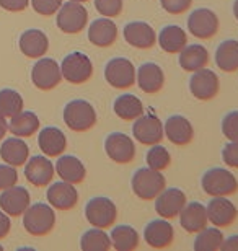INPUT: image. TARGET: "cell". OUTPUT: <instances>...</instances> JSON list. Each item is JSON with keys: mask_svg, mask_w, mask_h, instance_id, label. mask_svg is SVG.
Returning a JSON list of instances; mask_svg holds the SVG:
<instances>
[{"mask_svg": "<svg viewBox=\"0 0 238 251\" xmlns=\"http://www.w3.org/2000/svg\"><path fill=\"white\" fill-rule=\"evenodd\" d=\"M10 228H12V222H10V215L5 212H0V240L5 238L10 233Z\"/></svg>", "mask_w": 238, "mask_h": 251, "instance_id": "46", "label": "cell"}, {"mask_svg": "<svg viewBox=\"0 0 238 251\" xmlns=\"http://www.w3.org/2000/svg\"><path fill=\"white\" fill-rule=\"evenodd\" d=\"M7 129H8V124H7V121H5V116H3V114H0V140L5 137Z\"/></svg>", "mask_w": 238, "mask_h": 251, "instance_id": "48", "label": "cell"}, {"mask_svg": "<svg viewBox=\"0 0 238 251\" xmlns=\"http://www.w3.org/2000/svg\"><path fill=\"white\" fill-rule=\"evenodd\" d=\"M160 5L170 15H183L191 8L192 0H160Z\"/></svg>", "mask_w": 238, "mask_h": 251, "instance_id": "43", "label": "cell"}, {"mask_svg": "<svg viewBox=\"0 0 238 251\" xmlns=\"http://www.w3.org/2000/svg\"><path fill=\"white\" fill-rule=\"evenodd\" d=\"M165 137L175 144L176 147H185V145L191 144L192 137H194V127L188 118L181 116V114H173L163 123Z\"/></svg>", "mask_w": 238, "mask_h": 251, "instance_id": "20", "label": "cell"}, {"mask_svg": "<svg viewBox=\"0 0 238 251\" xmlns=\"http://www.w3.org/2000/svg\"><path fill=\"white\" fill-rule=\"evenodd\" d=\"M145 162H147V167L159 170V172H163V170L170 167L171 155L161 144H155V145H150L149 152L145 155Z\"/></svg>", "mask_w": 238, "mask_h": 251, "instance_id": "38", "label": "cell"}, {"mask_svg": "<svg viewBox=\"0 0 238 251\" xmlns=\"http://www.w3.org/2000/svg\"><path fill=\"white\" fill-rule=\"evenodd\" d=\"M39 129V118L33 111H20L10 118L8 130L15 137H31Z\"/></svg>", "mask_w": 238, "mask_h": 251, "instance_id": "33", "label": "cell"}, {"mask_svg": "<svg viewBox=\"0 0 238 251\" xmlns=\"http://www.w3.org/2000/svg\"><path fill=\"white\" fill-rule=\"evenodd\" d=\"M31 82L38 90L49 92L62 82L60 65L51 57H39L31 69Z\"/></svg>", "mask_w": 238, "mask_h": 251, "instance_id": "13", "label": "cell"}, {"mask_svg": "<svg viewBox=\"0 0 238 251\" xmlns=\"http://www.w3.org/2000/svg\"><path fill=\"white\" fill-rule=\"evenodd\" d=\"M118 39V26L111 18L101 17L90 23L88 41L96 48H109Z\"/></svg>", "mask_w": 238, "mask_h": 251, "instance_id": "23", "label": "cell"}, {"mask_svg": "<svg viewBox=\"0 0 238 251\" xmlns=\"http://www.w3.org/2000/svg\"><path fill=\"white\" fill-rule=\"evenodd\" d=\"M220 250L222 251H238V235H232V237L225 238Z\"/></svg>", "mask_w": 238, "mask_h": 251, "instance_id": "47", "label": "cell"}, {"mask_svg": "<svg viewBox=\"0 0 238 251\" xmlns=\"http://www.w3.org/2000/svg\"><path fill=\"white\" fill-rule=\"evenodd\" d=\"M126 43L137 49H150L157 44L155 29L145 22H129L123 29Z\"/></svg>", "mask_w": 238, "mask_h": 251, "instance_id": "21", "label": "cell"}, {"mask_svg": "<svg viewBox=\"0 0 238 251\" xmlns=\"http://www.w3.org/2000/svg\"><path fill=\"white\" fill-rule=\"evenodd\" d=\"M80 248L83 251H108L111 247L109 235L105 232V228H90L80 238Z\"/></svg>", "mask_w": 238, "mask_h": 251, "instance_id": "36", "label": "cell"}, {"mask_svg": "<svg viewBox=\"0 0 238 251\" xmlns=\"http://www.w3.org/2000/svg\"><path fill=\"white\" fill-rule=\"evenodd\" d=\"M3 250V247H2V245H0V251H2Z\"/></svg>", "mask_w": 238, "mask_h": 251, "instance_id": "51", "label": "cell"}, {"mask_svg": "<svg viewBox=\"0 0 238 251\" xmlns=\"http://www.w3.org/2000/svg\"><path fill=\"white\" fill-rule=\"evenodd\" d=\"M38 145L46 157H59L67 147V137L59 127L48 126L38 135Z\"/></svg>", "mask_w": 238, "mask_h": 251, "instance_id": "27", "label": "cell"}, {"mask_svg": "<svg viewBox=\"0 0 238 251\" xmlns=\"http://www.w3.org/2000/svg\"><path fill=\"white\" fill-rule=\"evenodd\" d=\"M23 97L17 90L12 88H3L0 90V114H3L5 118H12L20 111H23Z\"/></svg>", "mask_w": 238, "mask_h": 251, "instance_id": "37", "label": "cell"}, {"mask_svg": "<svg viewBox=\"0 0 238 251\" xmlns=\"http://www.w3.org/2000/svg\"><path fill=\"white\" fill-rule=\"evenodd\" d=\"M215 65L222 72L232 74L238 70V41L225 39L215 49Z\"/></svg>", "mask_w": 238, "mask_h": 251, "instance_id": "32", "label": "cell"}, {"mask_svg": "<svg viewBox=\"0 0 238 251\" xmlns=\"http://www.w3.org/2000/svg\"><path fill=\"white\" fill-rule=\"evenodd\" d=\"M157 44L166 54H180L188 44V34L178 25H166L157 36Z\"/></svg>", "mask_w": 238, "mask_h": 251, "instance_id": "28", "label": "cell"}, {"mask_svg": "<svg viewBox=\"0 0 238 251\" xmlns=\"http://www.w3.org/2000/svg\"><path fill=\"white\" fill-rule=\"evenodd\" d=\"M105 152L114 163L128 165L135 158V142L132 137L123 132H111L105 139Z\"/></svg>", "mask_w": 238, "mask_h": 251, "instance_id": "9", "label": "cell"}, {"mask_svg": "<svg viewBox=\"0 0 238 251\" xmlns=\"http://www.w3.org/2000/svg\"><path fill=\"white\" fill-rule=\"evenodd\" d=\"M144 240L150 248L165 250L170 248L175 240V228L166 219L150 220L144 228Z\"/></svg>", "mask_w": 238, "mask_h": 251, "instance_id": "17", "label": "cell"}, {"mask_svg": "<svg viewBox=\"0 0 238 251\" xmlns=\"http://www.w3.org/2000/svg\"><path fill=\"white\" fill-rule=\"evenodd\" d=\"M29 204H31V196H29V191L23 186L15 184L12 188L3 189V193L0 194V207L10 217L23 215Z\"/></svg>", "mask_w": 238, "mask_h": 251, "instance_id": "19", "label": "cell"}, {"mask_svg": "<svg viewBox=\"0 0 238 251\" xmlns=\"http://www.w3.org/2000/svg\"><path fill=\"white\" fill-rule=\"evenodd\" d=\"M135 83L147 95H157L165 85L163 69L155 62H144L135 70Z\"/></svg>", "mask_w": 238, "mask_h": 251, "instance_id": "18", "label": "cell"}, {"mask_svg": "<svg viewBox=\"0 0 238 251\" xmlns=\"http://www.w3.org/2000/svg\"><path fill=\"white\" fill-rule=\"evenodd\" d=\"M105 80L113 88L126 90L135 83V67L126 57H113L105 65Z\"/></svg>", "mask_w": 238, "mask_h": 251, "instance_id": "8", "label": "cell"}, {"mask_svg": "<svg viewBox=\"0 0 238 251\" xmlns=\"http://www.w3.org/2000/svg\"><path fill=\"white\" fill-rule=\"evenodd\" d=\"M220 90V80L214 70L211 69H199L192 72L189 80V92L199 101H209L215 98Z\"/></svg>", "mask_w": 238, "mask_h": 251, "instance_id": "12", "label": "cell"}, {"mask_svg": "<svg viewBox=\"0 0 238 251\" xmlns=\"http://www.w3.org/2000/svg\"><path fill=\"white\" fill-rule=\"evenodd\" d=\"M201 188L211 198H215V196H227L229 198L238 191V179L230 170L214 167L202 175Z\"/></svg>", "mask_w": 238, "mask_h": 251, "instance_id": "4", "label": "cell"}, {"mask_svg": "<svg viewBox=\"0 0 238 251\" xmlns=\"http://www.w3.org/2000/svg\"><path fill=\"white\" fill-rule=\"evenodd\" d=\"M111 247L116 251H132L139 247L140 237L137 230L131 225H116L109 233Z\"/></svg>", "mask_w": 238, "mask_h": 251, "instance_id": "34", "label": "cell"}, {"mask_svg": "<svg viewBox=\"0 0 238 251\" xmlns=\"http://www.w3.org/2000/svg\"><path fill=\"white\" fill-rule=\"evenodd\" d=\"M18 181V172L12 165H0V191L15 186Z\"/></svg>", "mask_w": 238, "mask_h": 251, "instance_id": "42", "label": "cell"}, {"mask_svg": "<svg viewBox=\"0 0 238 251\" xmlns=\"http://www.w3.org/2000/svg\"><path fill=\"white\" fill-rule=\"evenodd\" d=\"M54 165L46 155L31 157L29 160H26V165H25V178L28 179V183H31L36 188L49 186L54 178Z\"/></svg>", "mask_w": 238, "mask_h": 251, "instance_id": "16", "label": "cell"}, {"mask_svg": "<svg viewBox=\"0 0 238 251\" xmlns=\"http://www.w3.org/2000/svg\"><path fill=\"white\" fill-rule=\"evenodd\" d=\"M93 5L101 17L114 18L123 13L124 0H93Z\"/></svg>", "mask_w": 238, "mask_h": 251, "instance_id": "39", "label": "cell"}, {"mask_svg": "<svg viewBox=\"0 0 238 251\" xmlns=\"http://www.w3.org/2000/svg\"><path fill=\"white\" fill-rule=\"evenodd\" d=\"M54 168L62 181L72 184L83 183L85 176H87V168H85L83 162L75 155H59V160L55 162Z\"/></svg>", "mask_w": 238, "mask_h": 251, "instance_id": "26", "label": "cell"}, {"mask_svg": "<svg viewBox=\"0 0 238 251\" xmlns=\"http://www.w3.org/2000/svg\"><path fill=\"white\" fill-rule=\"evenodd\" d=\"M232 12H234V17H235V20L238 22V0H235V2H234V7H232Z\"/></svg>", "mask_w": 238, "mask_h": 251, "instance_id": "49", "label": "cell"}, {"mask_svg": "<svg viewBox=\"0 0 238 251\" xmlns=\"http://www.w3.org/2000/svg\"><path fill=\"white\" fill-rule=\"evenodd\" d=\"M33 10L41 17H53L62 5V0H31Z\"/></svg>", "mask_w": 238, "mask_h": 251, "instance_id": "41", "label": "cell"}, {"mask_svg": "<svg viewBox=\"0 0 238 251\" xmlns=\"http://www.w3.org/2000/svg\"><path fill=\"white\" fill-rule=\"evenodd\" d=\"M224 240L225 237L219 227H206L204 230L196 233L192 248L194 251H219Z\"/></svg>", "mask_w": 238, "mask_h": 251, "instance_id": "35", "label": "cell"}, {"mask_svg": "<svg viewBox=\"0 0 238 251\" xmlns=\"http://www.w3.org/2000/svg\"><path fill=\"white\" fill-rule=\"evenodd\" d=\"M0 157L5 163L15 168L22 167L29 157V147L25 140H22V137H10L0 147Z\"/></svg>", "mask_w": 238, "mask_h": 251, "instance_id": "30", "label": "cell"}, {"mask_svg": "<svg viewBox=\"0 0 238 251\" xmlns=\"http://www.w3.org/2000/svg\"><path fill=\"white\" fill-rule=\"evenodd\" d=\"M29 5V0H0V7L7 12H23Z\"/></svg>", "mask_w": 238, "mask_h": 251, "instance_id": "45", "label": "cell"}, {"mask_svg": "<svg viewBox=\"0 0 238 251\" xmlns=\"http://www.w3.org/2000/svg\"><path fill=\"white\" fill-rule=\"evenodd\" d=\"M222 162L230 168H238V140H230L222 149Z\"/></svg>", "mask_w": 238, "mask_h": 251, "instance_id": "44", "label": "cell"}, {"mask_svg": "<svg viewBox=\"0 0 238 251\" xmlns=\"http://www.w3.org/2000/svg\"><path fill=\"white\" fill-rule=\"evenodd\" d=\"M178 62L185 72H196V70L207 67L209 51L202 44H186L178 54Z\"/></svg>", "mask_w": 238, "mask_h": 251, "instance_id": "29", "label": "cell"}, {"mask_svg": "<svg viewBox=\"0 0 238 251\" xmlns=\"http://www.w3.org/2000/svg\"><path fill=\"white\" fill-rule=\"evenodd\" d=\"M85 219L92 227L106 230L113 227L118 219V207L109 198H92L85 205Z\"/></svg>", "mask_w": 238, "mask_h": 251, "instance_id": "7", "label": "cell"}, {"mask_svg": "<svg viewBox=\"0 0 238 251\" xmlns=\"http://www.w3.org/2000/svg\"><path fill=\"white\" fill-rule=\"evenodd\" d=\"M132 135L139 144L147 145V147L160 144L165 137L163 123L154 113L142 114L132 124Z\"/></svg>", "mask_w": 238, "mask_h": 251, "instance_id": "10", "label": "cell"}, {"mask_svg": "<svg viewBox=\"0 0 238 251\" xmlns=\"http://www.w3.org/2000/svg\"><path fill=\"white\" fill-rule=\"evenodd\" d=\"M70 2H77V3H87L90 0H70Z\"/></svg>", "mask_w": 238, "mask_h": 251, "instance_id": "50", "label": "cell"}, {"mask_svg": "<svg viewBox=\"0 0 238 251\" xmlns=\"http://www.w3.org/2000/svg\"><path fill=\"white\" fill-rule=\"evenodd\" d=\"M180 225L183 227L185 232L188 233H197L201 230H204L209 224L207 219V209L204 204L201 202H186L183 210L180 212Z\"/></svg>", "mask_w": 238, "mask_h": 251, "instance_id": "25", "label": "cell"}, {"mask_svg": "<svg viewBox=\"0 0 238 251\" xmlns=\"http://www.w3.org/2000/svg\"><path fill=\"white\" fill-rule=\"evenodd\" d=\"M55 225V212L51 204H29L23 214V227L33 237H44L53 232Z\"/></svg>", "mask_w": 238, "mask_h": 251, "instance_id": "2", "label": "cell"}, {"mask_svg": "<svg viewBox=\"0 0 238 251\" xmlns=\"http://www.w3.org/2000/svg\"><path fill=\"white\" fill-rule=\"evenodd\" d=\"M222 134L229 140H238V111H230L222 118Z\"/></svg>", "mask_w": 238, "mask_h": 251, "instance_id": "40", "label": "cell"}, {"mask_svg": "<svg viewBox=\"0 0 238 251\" xmlns=\"http://www.w3.org/2000/svg\"><path fill=\"white\" fill-rule=\"evenodd\" d=\"M60 72L65 82L72 85L87 83L93 75V64L85 52L74 51L64 57L60 64Z\"/></svg>", "mask_w": 238, "mask_h": 251, "instance_id": "6", "label": "cell"}, {"mask_svg": "<svg viewBox=\"0 0 238 251\" xmlns=\"http://www.w3.org/2000/svg\"><path fill=\"white\" fill-rule=\"evenodd\" d=\"M219 17L211 8H196L188 17V31L197 39H211L219 33Z\"/></svg>", "mask_w": 238, "mask_h": 251, "instance_id": "11", "label": "cell"}, {"mask_svg": "<svg viewBox=\"0 0 238 251\" xmlns=\"http://www.w3.org/2000/svg\"><path fill=\"white\" fill-rule=\"evenodd\" d=\"M113 111L123 121H135L139 116L144 114V104L132 93L119 95L113 103Z\"/></svg>", "mask_w": 238, "mask_h": 251, "instance_id": "31", "label": "cell"}, {"mask_svg": "<svg viewBox=\"0 0 238 251\" xmlns=\"http://www.w3.org/2000/svg\"><path fill=\"white\" fill-rule=\"evenodd\" d=\"M48 202L57 210H70L79 202V193L72 183L57 181L48 188Z\"/></svg>", "mask_w": 238, "mask_h": 251, "instance_id": "22", "label": "cell"}, {"mask_svg": "<svg viewBox=\"0 0 238 251\" xmlns=\"http://www.w3.org/2000/svg\"><path fill=\"white\" fill-rule=\"evenodd\" d=\"M55 25L65 34H77L83 31L88 25V10L83 3L69 2L62 3L57 10L55 17Z\"/></svg>", "mask_w": 238, "mask_h": 251, "instance_id": "5", "label": "cell"}, {"mask_svg": "<svg viewBox=\"0 0 238 251\" xmlns=\"http://www.w3.org/2000/svg\"><path fill=\"white\" fill-rule=\"evenodd\" d=\"M18 48L26 57L39 59L46 56L49 49V38L41 29L36 28L26 29L25 33H22V36L18 39Z\"/></svg>", "mask_w": 238, "mask_h": 251, "instance_id": "24", "label": "cell"}, {"mask_svg": "<svg viewBox=\"0 0 238 251\" xmlns=\"http://www.w3.org/2000/svg\"><path fill=\"white\" fill-rule=\"evenodd\" d=\"M65 126L74 132H87L98 123V114L87 100H72L65 104L62 113Z\"/></svg>", "mask_w": 238, "mask_h": 251, "instance_id": "1", "label": "cell"}, {"mask_svg": "<svg viewBox=\"0 0 238 251\" xmlns=\"http://www.w3.org/2000/svg\"><path fill=\"white\" fill-rule=\"evenodd\" d=\"M154 201H155V212L161 219L166 220L178 217L186 202H188L185 191H181L180 188H165Z\"/></svg>", "mask_w": 238, "mask_h": 251, "instance_id": "15", "label": "cell"}, {"mask_svg": "<svg viewBox=\"0 0 238 251\" xmlns=\"http://www.w3.org/2000/svg\"><path fill=\"white\" fill-rule=\"evenodd\" d=\"M132 193L142 201H154L161 191L166 188V179L163 173L150 167L139 168L131 178Z\"/></svg>", "mask_w": 238, "mask_h": 251, "instance_id": "3", "label": "cell"}, {"mask_svg": "<svg viewBox=\"0 0 238 251\" xmlns=\"http://www.w3.org/2000/svg\"><path fill=\"white\" fill-rule=\"evenodd\" d=\"M207 209V219L214 227L227 228L235 224L238 219V209L237 205L227 199V196H215L209 201L206 205Z\"/></svg>", "mask_w": 238, "mask_h": 251, "instance_id": "14", "label": "cell"}]
</instances>
